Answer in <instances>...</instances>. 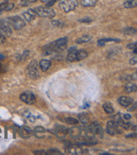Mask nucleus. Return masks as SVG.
Wrapping results in <instances>:
<instances>
[{"mask_svg":"<svg viewBox=\"0 0 137 155\" xmlns=\"http://www.w3.org/2000/svg\"><path fill=\"white\" fill-rule=\"evenodd\" d=\"M68 134H69V136L74 139L84 140L85 126H73L72 128L68 129Z\"/></svg>","mask_w":137,"mask_h":155,"instance_id":"obj_6","label":"nucleus"},{"mask_svg":"<svg viewBox=\"0 0 137 155\" xmlns=\"http://www.w3.org/2000/svg\"><path fill=\"white\" fill-rule=\"evenodd\" d=\"M79 120L83 125H88L90 121L89 116L87 114L84 113V114H79Z\"/></svg>","mask_w":137,"mask_h":155,"instance_id":"obj_24","label":"nucleus"},{"mask_svg":"<svg viewBox=\"0 0 137 155\" xmlns=\"http://www.w3.org/2000/svg\"><path fill=\"white\" fill-rule=\"evenodd\" d=\"M88 56V53L85 50H70L68 52L67 59L69 62H76L84 59Z\"/></svg>","mask_w":137,"mask_h":155,"instance_id":"obj_4","label":"nucleus"},{"mask_svg":"<svg viewBox=\"0 0 137 155\" xmlns=\"http://www.w3.org/2000/svg\"><path fill=\"white\" fill-rule=\"evenodd\" d=\"M0 69H1V65H0Z\"/></svg>","mask_w":137,"mask_h":155,"instance_id":"obj_42","label":"nucleus"},{"mask_svg":"<svg viewBox=\"0 0 137 155\" xmlns=\"http://www.w3.org/2000/svg\"><path fill=\"white\" fill-rule=\"evenodd\" d=\"M6 20L9 22L10 26L11 27H13L15 30H17V31L24 28L26 26L25 21L19 16H11V17H9L8 19H6Z\"/></svg>","mask_w":137,"mask_h":155,"instance_id":"obj_7","label":"nucleus"},{"mask_svg":"<svg viewBox=\"0 0 137 155\" xmlns=\"http://www.w3.org/2000/svg\"><path fill=\"white\" fill-rule=\"evenodd\" d=\"M21 1H26V0H21Z\"/></svg>","mask_w":137,"mask_h":155,"instance_id":"obj_41","label":"nucleus"},{"mask_svg":"<svg viewBox=\"0 0 137 155\" xmlns=\"http://www.w3.org/2000/svg\"><path fill=\"white\" fill-rule=\"evenodd\" d=\"M67 42H68L67 37L59 38L58 40L53 42L52 43H50L48 46H46V47H45V49H46L45 53L46 54H51V53H53V52L63 50L67 46Z\"/></svg>","mask_w":137,"mask_h":155,"instance_id":"obj_2","label":"nucleus"},{"mask_svg":"<svg viewBox=\"0 0 137 155\" xmlns=\"http://www.w3.org/2000/svg\"><path fill=\"white\" fill-rule=\"evenodd\" d=\"M120 42L119 39H116V38H102V39H100L98 40L97 43H98V46H104L106 44V42Z\"/></svg>","mask_w":137,"mask_h":155,"instance_id":"obj_23","label":"nucleus"},{"mask_svg":"<svg viewBox=\"0 0 137 155\" xmlns=\"http://www.w3.org/2000/svg\"><path fill=\"white\" fill-rule=\"evenodd\" d=\"M0 34L4 36H10L12 34V29L7 20H0Z\"/></svg>","mask_w":137,"mask_h":155,"instance_id":"obj_10","label":"nucleus"},{"mask_svg":"<svg viewBox=\"0 0 137 155\" xmlns=\"http://www.w3.org/2000/svg\"><path fill=\"white\" fill-rule=\"evenodd\" d=\"M33 131H34V135L38 138H42L44 136V134L46 133V130L42 126H37Z\"/></svg>","mask_w":137,"mask_h":155,"instance_id":"obj_19","label":"nucleus"},{"mask_svg":"<svg viewBox=\"0 0 137 155\" xmlns=\"http://www.w3.org/2000/svg\"><path fill=\"white\" fill-rule=\"evenodd\" d=\"M41 1H42V3H45V4H46V3H48V2L51 1V0H41Z\"/></svg>","mask_w":137,"mask_h":155,"instance_id":"obj_39","label":"nucleus"},{"mask_svg":"<svg viewBox=\"0 0 137 155\" xmlns=\"http://www.w3.org/2000/svg\"><path fill=\"white\" fill-rule=\"evenodd\" d=\"M123 32L126 35H134L136 33V29L135 28H132V27H128V28H125L124 29Z\"/></svg>","mask_w":137,"mask_h":155,"instance_id":"obj_28","label":"nucleus"},{"mask_svg":"<svg viewBox=\"0 0 137 155\" xmlns=\"http://www.w3.org/2000/svg\"><path fill=\"white\" fill-rule=\"evenodd\" d=\"M97 0H80L81 5L84 7H92L96 4Z\"/></svg>","mask_w":137,"mask_h":155,"instance_id":"obj_22","label":"nucleus"},{"mask_svg":"<svg viewBox=\"0 0 137 155\" xmlns=\"http://www.w3.org/2000/svg\"><path fill=\"white\" fill-rule=\"evenodd\" d=\"M65 152L67 154L73 155H79L85 154V150L80 148L79 144H68L65 148Z\"/></svg>","mask_w":137,"mask_h":155,"instance_id":"obj_9","label":"nucleus"},{"mask_svg":"<svg viewBox=\"0 0 137 155\" xmlns=\"http://www.w3.org/2000/svg\"><path fill=\"white\" fill-rule=\"evenodd\" d=\"M37 0H26V1H21V5L22 6H28L32 3L37 2Z\"/></svg>","mask_w":137,"mask_h":155,"instance_id":"obj_29","label":"nucleus"},{"mask_svg":"<svg viewBox=\"0 0 137 155\" xmlns=\"http://www.w3.org/2000/svg\"><path fill=\"white\" fill-rule=\"evenodd\" d=\"M65 122L68 125H74L79 124V120L77 119H74L73 117H68V118H65Z\"/></svg>","mask_w":137,"mask_h":155,"instance_id":"obj_27","label":"nucleus"},{"mask_svg":"<svg viewBox=\"0 0 137 155\" xmlns=\"http://www.w3.org/2000/svg\"><path fill=\"white\" fill-rule=\"evenodd\" d=\"M54 134L56 135L59 138H64L65 136L68 134V128L65 127L64 125H57L55 126L54 129Z\"/></svg>","mask_w":137,"mask_h":155,"instance_id":"obj_13","label":"nucleus"},{"mask_svg":"<svg viewBox=\"0 0 137 155\" xmlns=\"http://www.w3.org/2000/svg\"><path fill=\"white\" fill-rule=\"evenodd\" d=\"M19 135L21 136L22 138L27 139V138H30L32 136L34 135V131L30 127L24 125V126L20 127V129H19Z\"/></svg>","mask_w":137,"mask_h":155,"instance_id":"obj_12","label":"nucleus"},{"mask_svg":"<svg viewBox=\"0 0 137 155\" xmlns=\"http://www.w3.org/2000/svg\"><path fill=\"white\" fill-rule=\"evenodd\" d=\"M51 65H52L51 61L47 60V59H42V60H41L40 63H39V66H40L42 71H43V72L47 71L48 69L51 67Z\"/></svg>","mask_w":137,"mask_h":155,"instance_id":"obj_17","label":"nucleus"},{"mask_svg":"<svg viewBox=\"0 0 137 155\" xmlns=\"http://www.w3.org/2000/svg\"><path fill=\"white\" fill-rule=\"evenodd\" d=\"M38 64L36 60H32L30 63L29 66L27 68V74L28 76L32 79H37L39 77V72H38V69H37Z\"/></svg>","mask_w":137,"mask_h":155,"instance_id":"obj_8","label":"nucleus"},{"mask_svg":"<svg viewBox=\"0 0 137 155\" xmlns=\"http://www.w3.org/2000/svg\"><path fill=\"white\" fill-rule=\"evenodd\" d=\"M102 108L106 113H108V114H113V112H114L113 108L110 103H105L102 105Z\"/></svg>","mask_w":137,"mask_h":155,"instance_id":"obj_25","label":"nucleus"},{"mask_svg":"<svg viewBox=\"0 0 137 155\" xmlns=\"http://www.w3.org/2000/svg\"><path fill=\"white\" fill-rule=\"evenodd\" d=\"M136 62H137L136 56H134V57L132 58L130 60V64L131 65H136Z\"/></svg>","mask_w":137,"mask_h":155,"instance_id":"obj_32","label":"nucleus"},{"mask_svg":"<svg viewBox=\"0 0 137 155\" xmlns=\"http://www.w3.org/2000/svg\"><path fill=\"white\" fill-rule=\"evenodd\" d=\"M137 5V0H127L124 4V7L126 9H133Z\"/></svg>","mask_w":137,"mask_h":155,"instance_id":"obj_21","label":"nucleus"},{"mask_svg":"<svg viewBox=\"0 0 137 155\" xmlns=\"http://www.w3.org/2000/svg\"><path fill=\"white\" fill-rule=\"evenodd\" d=\"M103 137V129L98 122H93L89 125H85L84 143L93 145L97 143V140Z\"/></svg>","mask_w":137,"mask_h":155,"instance_id":"obj_1","label":"nucleus"},{"mask_svg":"<svg viewBox=\"0 0 137 155\" xmlns=\"http://www.w3.org/2000/svg\"><path fill=\"white\" fill-rule=\"evenodd\" d=\"M91 39H92V36H90V35H85V36H82L79 37L76 40V42L77 43H85V42H87L91 41Z\"/></svg>","mask_w":137,"mask_h":155,"instance_id":"obj_26","label":"nucleus"},{"mask_svg":"<svg viewBox=\"0 0 137 155\" xmlns=\"http://www.w3.org/2000/svg\"><path fill=\"white\" fill-rule=\"evenodd\" d=\"M35 12L37 13V15L40 17H43V18H53L54 16H56V12L55 10L48 7V6H38L36 7L35 9H33Z\"/></svg>","mask_w":137,"mask_h":155,"instance_id":"obj_3","label":"nucleus"},{"mask_svg":"<svg viewBox=\"0 0 137 155\" xmlns=\"http://www.w3.org/2000/svg\"><path fill=\"white\" fill-rule=\"evenodd\" d=\"M136 133L135 132L134 134H131V135H128V136H126V137H136Z\"/></svg>","mask_w":137,"mask_h":155,"instance_id":"obj_37","label":"nucleus"},{"mask_svg":"<svg viewBox=\"0 0 137 155\" xmlns=\"http://www.w3.org/2000/svg\"><path fill=\"white\" fill-rule=\"evenodd\" d=\"M119 103L123 107H128L130 104L134 103V99L130 97H126V96H122L119 98Z\"/></svg>","mask_w":137,"mask_h":155,"instance_id":"obj_15","label":"nucleus"},{"mask_svg":"<svg viewBox=\"0 0 137 155\" xmlns=\"http://www.w3.org/2000/svg\"><path fill=\"white\" fill-rule=\"evenodd\" d=\"M14 4L13 3H10L8 1L0 3V9L3 11H10L14 8Z\"/></svg>","mask_w":137,"mask_h":155,"instance_id":"obj_18","label":"nucleus"},{"mask_svg":"<svg viewBox=\"0 0 137 155\" xmlns=\"http://www.w3.org/2000/svg\"><path fill=\"white\" fill-rule=\"evenodd\" d=\"M21 100L29 105H33L36 103V97L32 92H25L21 95Z\"/></svg>","mask_w":137,"mask_h":155,"instance_id":"obj_11","label":"nucleus"},{"mask_svg":"<svg viewBox=\"0 0 137 155\" xmlns=\"http://www.w3.org/2000/svg\"><path fill=\"white\" fill-rule=\"evenodd\" d=\"M5 42V36H4L2 34H0V43H4Z\"/></svg>","mask_w":137,"mask_h":155,"instance_id":"obj_36","label":"nucleus"},{"mask_svg":"<svg viewBox=\"0 0 137 155\" xmlns=\"http://www.w3.org/2000/svg\"><path fill=\"white\" fill-rule=\"evenodd\" d=\"M123 116V119H124V120H129V119H131V115L129 114H124L122 115Z\"/></svg>","mask_w":137,"mask_h":155,"instance_id":"obj_34","label":"nucleus"},{"mask_svg":"<svg viewBox=\"0 0 137 155\" xmlns=\"http://www.w3.org/2000/svg\"><path fill=\"white\" fill-rule=\"evenodd\" d=\"M3 12H4V11H3L2 10H1V9H0V16L2 15V13H3Z\"/></svg>","mask_w":137,"mask_h":155,"instance_id":"obj_40","label":"nucleus"},{"mask_svg":"<svg viewBox=\"0 0 137 155\" xmlns=\"http://www.w3.org/2000/svg\"><path fill=\"white\" fill-rule=\"evenodd\" d=\"M79 21L80 22H83V23H90L91 21V19H90L89 17H86L85 19H80V20H79Z\"/></svg>","mask_w":137,"mask_h":155,"instance_id":"obj_33","label":"nucleus"},{"mask_svg":"<svg viewBox=\"0 0 137 155\" xmlns=\"http://www.w3.org/2000/svg\"><path fill=\"white\" fill-rule=\"evenodd\" d=\"M34 154L46 155L47 154V152H45V151H35V152H34Z\"/></svg>","mask_w":137,"mask_h":155,"instance_id":"obj_35","label":"nucleus"},{"mask_svg":"<svg viewBox=\"0 0 137 155\" xmlns=\"http://www.w3.org/2000/svg\"><path fill=\"white\" fill-rule=\"evenodd\" d=\"M23 16H24L26 21H28V22H32L37 18V15L34 10H28L27 11L23 13Z\"/></svg>","mask_w":137,"mask_h":155,"instance_id":"obj_14","label":"nucleus"},{"mask_svg":"<svg viewBox=\"0 0 137 155\" xmlns=\"http://www.w3.org/2000/svg\"><path fill=\"white\" fill-rule=\"evenodd\" d=\"M23 115H24L25 118H27L30 122H32V123L35 122V121L39 118V114H35L33 112L30 111V110H27V111H25L24 114H23Z\"/></svg>","mask_w":137,"mask_h":155,"instance_id":"obj_16","label":"nucleus"},{"mask_svg":"<svg viewBox=\"0 0 137 155\" xmlns=\"http://www.w3.org/2000/svg\"><path fill=\"white\" fill-rule=\"evenodd\" d=\"M47 154H52V155H60L62 154V153H60L59 151H58V150H55V149H51L49 150V151H48L47 152Z\"/></svg>","mask_w":137,"mask_h":155,"instance_id":"obj_30","label":"nucleus"},{"mask_svg":"<svg viewBox=\"0 0 137 155\" xmlns=\"http://www.w3.org/2000/svg\"><path fill=\"white\" fill-rule=\"evenodd\" d=\"M136 42H133V43H129V44L127 45V47L130 48V49H134V48H136Z\"/></svg>","mask_w":137,"mask_h":155,"instance_id":"obj_31","label":"nucleus"},{"mask_svg":"<svg viewBox=\"0 0 137 155\" xmlns=\"http://www.w3.org/2000/svg\"><path fill=\"white\" fill-rule=\"evenodd\" d=\"M5 58L4 55H3V54H0V60H2V59H4Z\"/></svg>","mask_w":137,"mask_h":155,"instance_id":"obj_38","label":"nucleus"},{"mask_svg":"<svg viewBox=\"0 0 137 155\" xmlns=\"http://www.w3.org/2000/svg\"><path fill=\"white\" fill-rule=\"evenodd\" d=\"M124 90H125V92L128 93H136L137 91L136 85L131 82L127 83L126 85H125V87H124Z\"/></svg>","mask_w":137,"mask_h":155,"instance_id":"obj_20","label":"nucleus"},{"mask_svg":"<svg viewBox=\"0 0 137 155\" xmlns=\"http://www.w3.org/2000/svg\"><path fill=\"white\" fill-rule=\"evenodd\" d=\"M76 0H58V6L59 8L65 13L74 10L77 6Z\"/></svg>","mask_w":137,"mask_h":155,"instance_id":"obj_5","label":"nucleus"}]
</instances>
